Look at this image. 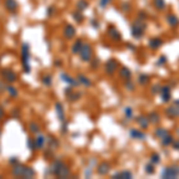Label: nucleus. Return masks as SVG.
I'll use <instances>...</instances> for the list:
<instances>
[{
	"label": "nucleus",
	"mask_w": 179,
	"mask_h": 179,
	"mask_svg": "<svg viewBox=\"0 0 179 179\" xmlns=\"http://www.w3.org/2000/svg\"><path fill=\"white\" fill-rule=\"evenodd\" d=\"M160 96H161V99L165 103H168L171 101V88L168 86H163L161 87V91H160Z\"/></svg>",
	"instance_id": "16"
},
{
	"label": "nucleus",
	"mask_w": 179,
	"mask_h": 179,
	"mask_svg": "<svg viewBox=\"0 0 179 179\" xmlns=\"http://www.w3.org/2000/svg\"><path fill=\"white\" fill-rule=\"evenodd\" d=\"M26 166L22 165V163H16L12 166V170H11V174L16 178H23L24 177V172H25Z\"/></svg>",
	"instance_id": "6"
},
{
	"label": "nucleus",
	"mask_w": 179,
	"mask_h": 179,
	"mask_svg": "<svg viewBox=\"0 0 179 179\" xmlns=\"http://www.w3.org/2000/svg\"><path fill=\"white\" fill-rule=\"evenodd\" d=\"M29 130H30V132H32V134H38L39 130H41V127H39L36 122H30L29 123Z\"/></svg>",
	"instance_id": "29"
},
{
	"label": "nucleus",
	"mask_w": 179,
	"mask_h": 179,
	"mask_svg": "<svg viewBox=\"0 0 179 179\" xmlns=\"http://www.w3.org/2000/svg\"><path fill=\"white\" fill-rule=\"evenodd\" d=\"M153 5L158 11H163L166 8V1L165 0H153Z\"/></svg>",
	"instance_id": "27"
},
{
	"label": "nucleus",
	"mask_w": 179,
	"mask_h": 179,
	"mask_svg": "<svg viewBox=\"0 0 179 179\" xmlns=\"http://www.w3.org/2000/svg\"><path fill=\"white\" fill-rule=\"evenodd\" d=\"M163 39L159 38V37H153V38L149 39V42H148V47L150 48V49H153V50H156V49H159V48L163 46Z\"/></svg>",
	"instance_id": "17"
},
{
	"label": "nucleus",
	"mask_w": 179,
	"mask_h": 179,
	"mask_svg": "<svg viewBox=\"0 0 179 179\" xmlns=\"http://www.w3.org/2000/svg\"><path fill=\"white\" fill-rule=\"evenodd\" d=\"M148 118H149V121H150L153 124H156V123H159V121H160V115H159L158 112H155V111H153V112L149 114Z\"/></svg>",
	"instance_id": "28"
},
{
	"label": "nucleus",
	"mask_w": 179,
	"mask_h": 179,
	"mask_svg": "<svg viewBox=\"0 0 179 179\" xmlns=\"http://www.w3.org/2000/svg\"><path fill=\"white\" fill-rule=\"evenodd\" d=\"M117 67H118V65H117L116 60H109L108 62L105 63V72H106V74L108 75H112L117 70Z\"/></svg>",
	"instance_id": "11"
},
{
	"label": "nucleus",
	"mask_w": 179,
	"mask_h": 179,
	"mask_svg": "<svg viewBox=\"0 0 179 179\" xmlns=\"http://www.w3.org/2000/svg\"><path fill=\"white\" fill-rule=\"evenodd\" d=\"M60 78H61V80H62V81H65L66 84H68L70 87H77V86L80 85V84H79V81H78V79L72 78V77H70V75H68L67 73H61Z\"/></svg>",
	"instance_id": "9"
},
{
	"label": "nucleus",
	"mask_w": 179,
	"mask_h": 179,
	"mask_svg": "<svg viewBox=\"0 0 179 179\" xmlns=\"http://www.w3.org/2000/svg\"><path fill=\"white\" fill-rule=\"evenodd\" d=\"M77 79H78L80 85H84V86H86V87H91V86H92V81L87 78V77L83 75V74H79Z\"/></svg>",
	"instance_id": "23"
},
{
	"label": "nucleus",
	"mask_w": 179,
	"mask_h": 179,
	"mask_svg": "<svg viewBox=\"0 0 179 179\" xmlns=\"http://www.w3.org/2000/svg\"><path fill=\"white\" fill-rule=\"evenodd\" d=\"M55 111H56V115L59 117V119L61 121V123L65 122L66 121V118H65V109H63L61 103H56L55 104Z\"/></svg>",
	"instance_id": "19"
},
{
	"label": "nucleus",
	"mask_w": 179,
	"mask_h": 179,
	"mask_svg": "<svg viewBox=\"0 0 179 179\" xmlns=\"http://www.w3.org/2000/svg\"><path fill=\"white\" fill-rule=\"evenodd\" d=\"M161 143H163V146H170V145L173 143V137L168 134V135H166L163 140H161Z\"/></svg>",
	"instance_id": "37"
},
{
	"label": "nucleus",
	"mask_w": 179,
	"mask_h": 179,
	"mask_svg": "<svg viewBox=\"0 0 179 179\" xmlns=\"http://www.w3.org/2000/svg\"><path fill=\"white\" fill-rule=\"evenodd\" d=\"M4 91H6V83L4 80H0V93H2Z\"/></svg>",
	"instance_id": "46"
},
{
	"label": "nucleus",
	"mask_w": 179,
	"mask_h": 179,
	"mask_svg": "<svg viewBox=\"0 0 179 179\" xmlns=\"http://www.w3.org/2000/svg\"><path fill=\"white\" fill-rule=\"evenodd\" d=\"M0 77L6 84H13L18 80V75L15 70L10 69V68H2L0 70Z\"/></svg>",
	"instance_id": "4"
},
{
	"label": "nucleus",
	"mask_w": 179,
	"mask_h": 179,
	"mask_svg": "<svg viewBox=\"0 0 179 179\" xmlns=\"http://www.w3.org/2000/svg\"><path fill=\"white\" fill-rule=\"evenodd\" d=\"M173 148L174 149H177V150H179V140H176V141H173Z\"/></svg>",
	"instance_id": "51"
},
{
	"label": "nucleus",
	"mask_w": 179,
	"mask_h": 179,
	"mask_svg": "<svg viewBox=\"0 0 179 179\" xmlns=\"http://www.w3.org/2000/svg\"><path fill=\"white\" fill-rule=\"evenodd\" d=\"M4 116H5V110H4V108L0 105V121L4 118Z\"/></svg>",
	"instance_id": "50"
},
{
	"label": "nucleus",
	"mask_w": 179,
	"mask_h": 179,
	"mask_svg": "<svg viewBox=\"0 0 179 179\" xmlns=\"http://www.w3.org/2000/svg\"><path fill=\"white\" fill-rule=\"evenodd\" d=\"M137 123H139V125L142 129H147L148 127H149L150 121H149V118L147 116H140L137 118Z\"/></svg>",
	"instance_id": "22"
},
{
	"label": "nucleus",
	"mask_w": 179,
	"mask_h": 179,
	"mask_svg": "<svg viewBox=\"0 0 179 179\" xmlns=\"http://www.w3.org/2000/svg\"><path fill=\"white\" fill-rule=\"evenodd\" d=\"M139 81L142 85H147L148 83H149V77H148L147 74H141L140 77H139Z\"/></svg>",
	"instance_id": "38"
},
{
	"label": "nucleus",
	"mask_w": 179,
	"mask_h": 179,
	"mask_svg": "<svg viewBox=\"0 0 179 179\" xmlns=\"http://www.w3.org/2000/svg\"><path fill=\"white\" fill-rule=\"evenodd\" d=\"M26 146H28V148H29L31 152H35V150H37V148H36V143H35V139H31V137H29V139L26 140Z\"/></svg>",
	"instance_id": "36"
},
{
	"label": "nucleus",
	"mask_w": 179,
	"mask_h": 179,
	"mask_svg": "<svg viewBox=\"0 0 179 179\" xmlns=\"http://www.w3.org/2000/svg\"><path fill=\"white\" fill-rule=\"evenodd\" d=\"M179 176V167H166L163 171V178H177Z\"/></svg>",
	"instance_id": "7"
},
{
	"label": "nucleus",
	"mask_w": 179,
	"mask_h": 179,
	"mask_svg": "<svg viewBox=\"0 0 179 179\" xmlns=\"http://www.w3.org/2000/svg\"><path fill=\"white\" fill-rule=\"evenodd\" d=\"M146 172H147L148 174H153L155 170H154V166H153V163H147L146 165Z\"/></svg>",
	"instance_id": "39"
},
{
	"label": "nucleus",
	"mask_w": 179,
	"mask_h": 179,
	"mask_svg": "<svg viewBox=\"0 0 179 179\" xmlns=\"http://www.w3.org/2000/svg\"><path fill=\"white\" fill-rule=\"evenodd\" d=\"M150 163H160V155L159 154H153V155L150 156Z\"/></svg>",
	"instance_id": "40"
},
{
	"label": "nucleus",
	"mask_w": 179,
	"mask_h": 179,
	"mask_svg": "<svg viewBox=\"0 0 179 179\" xmlns=\"http://www.w3.org/2000/svg\"><path fill=\"white\" fill-rule=\"evenodd\" d=\"M54 13H55V7L54 6H49V7L47 8V16L51 17Z\"/></svg>",
	"instance_id": "45"
},
{
	"label": "nucleus",
	"mask_w": 179,
	"mask_h": 179,
	"mask_svg": "<svg viewBox=\"0 0 179 179\" xmlns=\"http://www.w3.org/2000/svg\"><path fill=\"white\" fill-rule=\"evenodd\" d=\"M166 114H167V116L172 117V118L179 117V101H176L170 108H167Z\"/></svg>",
	"instance_id": "8"
},
{
	"label": "nucleus",
	"mask_w": 179,
	"mask_h": 179,
	"mask_svg": "<svg viewBox=\"0 0 179 179\" xmlns=\"http://www.w3.org/2000/svg\"><path fill=\"white\" fill-rule=\"evenodd\" d=\"M166 135H168V132L166 130V129H163V128H158L155 130V136L158 139H160V140H163V137L166 136Z\"/></svg>",
	"instance_id": "32"
},
{
	"label": "nucleus",
	"mask_w": 179,
	"mask_h": 179,
	"mask_svg": "<svg viewBox=\"0 0 179 179\" xmlns=\"http://www.w3.org/2000/svg\"><path fill=\"white\" fill-rule=\"evenodd\" d=\"M80 59L85 62H88L91 59H92V55H93V51H92V47L88 44V43H84V46L80 50Z\"/></svg>",
	"instance_id": "5"
},
{
	"label": "nucleus",
	"mask_w": 179,
	"mask_h": 179,
	"mask_svg": "<svg viewBox=\"0 0 179 179\" xmlns=\"http://www.w3.org/2000/svg\"><path fill=\"white\" fill-rule=\"evenodd\" d=\"M75 34H77V30H75V28H74L72 24H67V25L63 28V36L67 39L74 38Z\"/></svg>",
	"instance_id": "10"
},
{
	"label": "nucleus",
	"mask_w": 179,
	"mask_h": 179,
	"mask_svg": "<svg viewBox=\"0 0 179 179\" xmlns=\"http://www.w3.org/2000/svg\"><path fill=\"white\" fill-rule=\"evenodd\" d=\"M8 163H10V165H16V163H19V160H18V158L17 156H11L10 158V160H8Z\"/></svg>",
	"instance_id": "43"
},
{
	"label": "nucleus",
	"mask_w": 179,
	"mask_h": 179,
	"mask_svg": "<svg viewBox=\"0 0 179 179\" xmlns=\"http://www.w3.org/2000/svg\"><path fill=\"white\" fill-rule=\"evenodd\" d=\"M91 25H92V28H94V29H98V28H99V23H98L97 19H92V20H91Z\"/></svg>",
	"instance_id": "47"
},
{
	"label": "nucleus",
	"mask_w": 179,
	"mask_h": 179,
	"mask_svg": "<svg viewBox=\"0 0 179 179\" xmlns=\"http://www.w3.org/2000/svg\"><path fill=\"white\" fill-rule=\"evenodd\" d=\"M119 77L124 80H129L132 78V72L128 69L127 67H122L121 70H119Z\"/></svg>",
	"instance_id": "25"
},
{
	"label": "nucleus",
	"mask_w": 179,
	"mask_h": 179,
	"mask_svg": "<svg viewBox=\"0 0 179 179\" xmlns=\"http://www.w3.org/2000/svg\"><path fill=\"white\" fill-rule=\"evenodd\" d=\"M124 115L127 116L128 119H130V118L132 117V109H130V108H127L125 111H124Z\"/></svg>",
	"instance_id": "42"
},
{
	"label": "nucleus",
	"mask_w": 179,
	"mask_h": 179,
	"mask_svg": "<svg viewBox=\"0 0 179 179\" xmlns=\"http://www.w3.org/2000/svg\"><path fill=\"white\" fill-rule=\"evenodd\" d=\"M11 115H12L13 118H19L20 117V111H19V109H13Z\"/></svg>",
	"instance_id": "44"
},
{
	"label": "nucleus",
	"mask_w": 179,
	"mask_h": 179,
	"mask_svg": "<svg viewBox=\"0 0 179 179\" xmlns=\"http://www.w3.org/2000/svg\"><path fill=\"white\" fill-rule=\"evenodd\" d=\"M4 6L7 10L8 12L11 13H15L17 10H18V2L16 0H5L4 1Z\"/></svg>",
	"instance_id": "13"
},
{
	"label": "nucleus",
	"mask_w": 179,
	"mask_h": 179,
	"mask_svg": "<svg viewBox=\"0 0 179 179\" xmlns=\"http://www.w3.org/2000/svg\"><path fill=\"white\" fill-rule=\"evenodd\" d=\"M47 143L49 145V148H53V149H55V148L59 146V142H57V140L55 139L54 136H48Z\"/></svg>",
	"instance_id": "30"
},
{
	"label": "nucleus",
	"mask_w": 179,
	"mask_h": 179,
	"mask_svg": "<svg viewBox=\"0 0 179 179\" xmlns=\"http://www.w3.org/2000/svg\"><path fill=\"white\" fill-rule=\"evenodd\" d=\"M114 178L118 179V178H123V179H130L132 178V173L129 171H123V172H118L116 174H114Z\"/></svg>",
	"instance_id": "26"
},
{
	"label": "nucleus",
	"mask_w": 179,
	"mask_h": 179,
	"mask_svg": "<svg viewBox=\"0 0 179 179\" xmlns=\"http://www.w3.org/2000/svg\"><path fill=\"white\" fill-rule=\"evenodd\" d=\"M50 172L57 178H68L70 176V170L68 166L65 165L61 160H55L50 167Z\"/></svg>",
	"instance_id": "1"
},
{
	"label": "nucleus",
	"mask_w": 179,
	"mask_h": 179,
	"mask_svg": "<svg viewBox=\"0 0 179 179\" xmlns=\"http://www.w3.org/2000/svg\"><path fill=\"white\" fill-rule=\"evenodd\" d=\"M110 2H111V0H99V6L101 8H105L109 6Z\"/></svg>",
	"instance_id": "41"
},
{
	"label": "nucleus",
	"mask_w": 179,
	"mask_h": 179,
	"mask_svg": "<svg viewBox=\"0 0 179 179\" xmlns=\"http://www.w3.org/2000/svg\"><path fill=\"white\" fill-rule=\"evenodd\" d=\"M0 135H1V129H0Z\"/></svg>",
	"instance_id": "54"
},
{
	"label": "nucleus",
	"mask_w": 179,
	"mask_h": 179,
	"mask_svg": "<svg viewBox=\"0 0 179 179\" xmlns=\"http://www.w3.org/2000/svg\"><path fill=\"white\" fill-rule=\"evenodd\" d=\"M22 66H23L24 73H30V51H29V44L23 43L22 44Z\"/></svg>",
	"instance_id": "3"
},
{
	"label": "nucleus",
	"mask_w": 179,
	"mask_h": 179,
	"mask_svg": "<svg viewBox=\"0 0 179 179\" xmlns=\"http://www.w3.org/2000/svg\"><path fill=\"white\" fill-rule=\"evenodd\" d=\"M129 134L132 139H136V140H145L146 139V134L142 132L141 130H137V129H132Z\"/></svg>",
	"instance_id": "21"
},
{
	"label": "nucleus",
	"mask_w": 179,
	"mask_h": 179,
	"mask_svg": "<svg viewBox=\"0 0 179 179\" xmlns=\"http://www.w3.org/2000/svg\"><path fill=\"white\" fill-rule=\"evenodd\" d=\"M130 83H132V81H129V80H128V81L125 83V87H127V88H128L129 91L134 90V85H132V84H130Z\"/></svg>",
	"instance_id": "49"
},
{
	"label": "nucleus",
	"mask_w": 179,
	"mask_h": 179,
	"mask_svg": "<svg viewBox=\"0 0 179 179\" xmlns=\"http://www.w3.org/2000/svg\"><path fill=\"white\" fill-rule=\"evenodd\" d=\"M51 83H53V78H51V75L50 74H46V75H43L42 77V84L44 86H51Z\"/></svg>",
	"instance_id": "34"
},
{
	"label": "nucleus",
	"mask_w": 179,
	"mask_h": 179,
	"mask_svg": "<svg viewBox=\"0 0 179 179\" xmlns=\"http://www.w3.org/2000/svg\"><path fill=\"white\" fill-rule=\"evenodd\" d=\"M165 62H166V57H165V56H161V57L159 59V61H158V65H163Z\"/></svg>",
	"instance_id": "52"
},
{
	"label": "nucleus",
	"mask_w": 179,
	"mask_h": 179,
	"mask_svg": "<svg viewBox=\"0 0 179 179\" xmlns=\"http://www.w3.org/2000/svg\"><path fill=\"white\" fill-rule=\"evenodd\" d=\"M146 29H147V25L146 23L142 20V19H136L134 23L132 24V28H130V31H132V35L134 38L136 39H140L145 32H146Z\"/></svg>",
	"instance_id": "2"
},
{
	"label": "nucleus",
	"mask_w": 179,
	"mask_h": 179,
	"mask_svg": "<svg viewBox=\"0 0 179 179\" xmlns=\"http://www.w3.org/2000/svg\"><path fill=\"white\" fill-rule=\"evenodd\" d=\"M87 6H88V2L86 0H79L78 2H77V10L80 11V12L85 11L86 8H87Z\"/></svg>",
	"instance_id": "33"
},
{
	"label": "nucleus",
	"mask_w": 179,
	"mask_h": 179,
	"mask_svg": "<svg viewBox=\"0 0 179 179\" xmlns=\"http://www.w3.org/2000/svg\"><path fill=\"white\" fill-rule=\"evenodd\" d=\"M35 174H36V172L34 171V168L32 167H29V166H26V168H25V172H24V177L23 178H34L35 177Z\"/></svg>",
	"instance_id": "31"
},
{
	"label": "nucleus",
	"mask_w": 179,
	"mask_h": 179,
	"mask_svg": "<svg viewBox=\"0 0 179 179\" xmlns=\"http://www.w3.org/2000/svg\"><path fill=\"white\" fill-rule=\"evenodd\" d=\"M35 143H36L37 150H38V149H42V148L44 147V145L47 143V137H46L44 135H42V134H38V135L35 137Z\"/></svg>",
	"instance_id": "18"
},
{
	"label": "nucleus",
	"mask_w": 179,
	"mask_h": 179,
	"mask_svg": "<svg viewBox=\"0 0 179 179\" xmlns=\"http://www.w3.org/2000/svg\"><path fill=\"white\" fill-rule=\"evenodd\" d=\"M55 66L60 67V66H61V61H56V62H55Z\"/></svg>",
	"instance_id": "53"
},
{
	"label": "nucleus",
	"mask_w": 179,
	"mask_h": 179,
	"mask_svg": "<svg viewBox=\"0 0 179 179\" xmlns=\"http://www.w3.org/2000/svg\"><path fill=\"white\" fill-rule=\"evenodd\" d=\"M110 168H111V165L106 161H103V163L97 167V172L99 176H106L110 172Z\"/></svg>",
	"instance_id": "14"
},
{
	"label": "nucleus",
	"mask_w": 179,
	"mask_h": 179,
	"mask_svg": "<svg viewBox=\"0 0 179 179\" xmlns=\"http://www.w3.org/2000/svg\"><path fill=\"white\" fill-rule=\"evenodd\" d=\"M83 46H84V41L81 38H78L74 42V44L72 46V53H73V54H79L80 50H81V48H83Z\"/></svg>",
	"instance_id": "20"
},
{
	"label": "nucleus",
	"mask_w": 179,
	"mask_h": 179,
	"mask_svg": "<svg viewBox=\"0 0 179 179\" xmlns=\"http://www.w3.org/2000/svg\"><path fill=\"white\" fill-rule=\"evenodd\" d=\"M72 17H73V19H74V20H75L77 23H79V24L84 20V16H83V13H81L80 11H78V10H77V12H73Z\"/></svg>",
	"instance_id": "35"
},
{
	"label": "nucleus",
	"mask_w": 179,
	"mask_h": 179,
	"mask_svg": "<svg viewBox=\"0 0 179 179\" xmlns=\"http://www.w3.org/2000/svg\"><path fill=\"white\" fill-rule=\"evenodd\" d=\"M166 22L171 28H178L179 26V18L173 13H168L166 17Z\"/></svg>",
	"instance_id": "15"
},
{
	"label": "nucleus",
	"mask_w": 179,
	"mask_h": 179,
	"mask_svg": "<svg viewBox=\"0 0 179 179\" xmlns=\"http://www.w3.org/2000/svg\"><path fill=\"white\" fill-rule=\"evenodd\" d=\"M6 92H7L8 96L12 97V98H16L17 96H18V90H17V87H15L12 84L6 85Z\"/></svg>",
	"instance_id": "24"
},
{
	"label": "nucleus",
	"mask_w": 179,
	"mask_h": 179,
	"mask_svg": "<svg viewBox=\"0 0 179 179\" xmlns=\"http://www.w3.org/2000/svg\"><path fill=\"white\" fill-rule=\"evenodd\" d=\"M161 91V86L160 85H155L154 87H153V93L156 94L158 92H160Z\"/></svg>",
	"instance_id": "48"
},
{
	"label": "nucleus",
	"mask_w": 179,
	"mask_h": 179,
	"mask_svg": "<svg viewBox=\"0 0 179 179\" xmlns=\"http://www.w3.org/2000/svg\"><path fill=\"white\" fill-rule=\"evenodd\" d=\"M108 35H109L114 41H121L122 39V35L119 34V31L117 30L114 25H110L108 28Z\"/></svg>",
	"instance_id": "12"
}]
</instances>
